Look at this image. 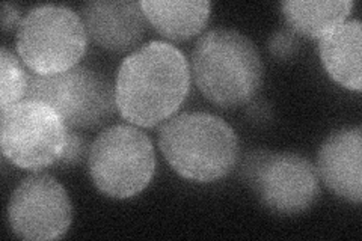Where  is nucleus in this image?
<instances>
[{"mask_svg":"<svg viewBox=\"0 0 362 241\" xmlns=\"http://www.w3.org/2000/svg\"><path fill=\"white\" fill-rule=\"evenodd\" d=\"M317 174L334 194L347 202L362 201V130L339 129L322 143Z\"/></svg>","mask_w":362,"mask_h":241,"instance_id":"nucleus-11","label":"nucleus"},{"mask_svg":"<svg viewBox=\"0 0 362 241\" xmlns=\"http://www.w3.org/2000/svg\"><path fill=\"white\" fill-rule=\"evenodd\" d=\"M2 29L4 32H9V30H14L16 28L18 29L20 23L23 20L21 16V11L17 5L14 4H2Z\"/></svg>","mask_w":362,"mask_h":241,"instance_id":"nucleus-18","label":"nucleus"},{"mask_svg":"<svg viewBox=\"0 0 362 241\" xmlns=\"http://www.w3.org/2000/svg\"><path fill=\"white\" fill-rule=\"evenodd\" d=\"M150 25L171 41L194 38L207 26L211 4L207 0H142Z\"/></svg>","mask_w":362,"mask_h":241,"instance_id":"nucleus-13","label":"nucleus"},{"mask_svg":"<svg viewBox=\"0 0 362 241\" xmlns=\"http://www.w3.org/2000/svg\"><path fill=\"white\" fill-rule=\"evenodd\" d=\"M158 148L180 177L213 182L239 162V139L230 124L206 112H183L158 130Z\"/></svg>","mask_w":362,"mask_h":241,"instance_id":"nucleus-3","label":"nucleus"},{"mask_svg":"<svg viewBox=\"0 0 362 241\" xmlns=\"http://www.w3.org/2000/svg\"><path fill=\"white\" fill-rule=\"evenodd\" d=\"M6 216L11 231L18 238L50 241L68 233L73 205L58 180L49 174H33L11 194Z\"/></svg>","mask_w":362,"mask_h":241,"instance_id":"nucleus-9","label":"nucleus"},{"mask_svg":"<svg viewBox=\"0 0 362 241\" xmlns=\"http://www.w3.org/2000/svg\"><path fill=\"white\" fill-rule=\"evenodd\" d=\"M66 139V124L47 102L23 100L2 109V153L21 169L41 170L61 162Z\"/></svg>","mask_w":362,"mask_h":241,"instance_id":"nucleus-7","label":"nucleus"},{"mask_svg":"<svg viewBox=\"0 0 362 241\" xmlns=\"http://www.w3.org/2000/svg\"><path fill=\"white\" fill-rule=\"evenodd\" d=\"M195 85L213 105L234 109L262 88L263 62L257 45L233 29H213L195 44L190 57Z\"/></svg>","mask_w":362,"mask_h":241,"instance_id":"nucleus-2","label":"nucleus"},{"mask_svg":"<svg viewBox=\"0 0 362 241\" xmlns=\"http://www.w3.org/2000/svg\"><path fill=\"white\" fill-rule=\"evenodd\" d=\"M81 14L64 5L29 9L17 29V53L30 73L54 76L78 65L88 47Z\"/></svg>","mask_w":362,"mask_h":241,"instance_id":"nucleus-4","label":"nucleus"},{"mask_svg":"<svg viewBox=\"0 0 362 241\" xmlns=\"http://www.w3.org/2000/svg\"><path fill=\"white\" fill-rule=\"evenodd\" d=\"M26 100L47 102L71 130L103 127L118 110L115 85L83 65L54 76L30 73Z\"/></svg>","mask_w":362,"mask_h":241,"instance_id":"nucleus-6","label":"nucleus"},{"mask_svg":"<svg viewBox=\"0 0 362 241\" xmlns=\"http://www.w3.org/2000/svg\"><path fill=\"white\" fill-rule=\"evenodd\" d=\"M352 0H287L281 4L282 14L294 33L320 40L331 32L352 13Z\"/></svg>","mask_w":362,"mask_h":241,"instance_id":"nucleus-14","label":"nucleus"},{"mask_svg":"<svg viewBox=\"0 0 362 241\" xmlns=\"http://www.w3.org/2000/svg\"><path fill=\"white\" fill-rule=\"evenodd\" d=\"M88 169L94 186L106 196L133 198L145 190L154 177V145L134 125H112L90 143Z\"/></svg>","mask_w":362,"mask_h":241,"instance_id":"nucleus-5","label":"nucleus"},{"mask_svg":"<svg viewBox=\"0 0 362 241\" xmlns=\"http://www.w3.org/2000/svg\"><path fill=\"white\" fill-rule=\"evenodd\" d=\"M86 153H89V149L86 151V143L83 141V137L78 133L73 131L71 129H68L66 146H65V151H64V155H62L59 163L76 165L81 162Z\"/></svg>","mask_w":362,"mask_h":241,"instance_id":"nucleus-17","label":"nucleus"},{"mask_svg":"<svg viewBox=\"0 0 362 241\" xmlns=\"http://www.w3.org/2000/svg\"><path fill=\"white\" fill-rule=\"evenodd\" d=\"M88 37L101 49L113 53L132 52L142 41L146 20L141 2L93 0L81 8Z\"/></svg>","mask_w":362,"mask_h":241,"instance_id":"nucleus-10","label":"nucleus"},{"mask_svg":"<svg viewBox=\"0 0 362 241\" xmlns=\"http://www.w3.org/2000/svg\"><path fill=\"white\" fill-rule=\"evenodd\" d=\"M362 25L358 18L346 20L320 38V59L335 83L350 90H361Z\"/></svg>","mask_w":362,"mask_h":241,"instance_id":"nucleus-12","label":"nucleus"},{"mask_svg":"<svg viewBox=\"0 0 362 241\" xmlns=\"http://www.w3.org/2000/svg\"><path fill=\"white\" fill-rule=\"evenodd\" d=\"M0 71H2L0 109H6L26 100L30 73L23 68L20 57L8 47H2L0 50Z\"/></svg>","mask_w":362,"mask_h":241,"instance_id":"nucleus-15","label":"nucleus"},{"mask_svg":"<svg viewBox=\"0 0 362 241\" xmlns=\"http://www.w3.org/2000/svg\"><path fill=\"white\" fill-rule=\"evenodd\" d=\"M190 89V65L175 45L151 41L132 52L118 68L117 107L138 127H156L183 105Z\"/></svg>","mask_w":362,"mask_h":241,"instance_id":"nucleus-1","label":"nucleus"},{"mask_svg":"<svg viewBox=\"0 0 362 241\" xmlns=\"http://www.w3.org/2000/svg\"><path fill=\"white\" fill-rule=\"evenodd\" d=\"M245 178L269 210L299 214L320 194V178L307 157L294 153L258 151L247 157Z\"/></svg>","mask_w":362,"mask_h":241,"instance_id":"nucleus-8","label":"nucleus"},{"mask_svg":"<svg viewBox=\"0 0 362 241\" xmlns=\"http://www.w3.org/2000/svg\"><path fill=\"white\" fill-rule=\"evenodd\" d=\"M269 50L276 59H291L299 50V40L296 33L287 29L275 32L269 41Z\"/></svg>","mask_w":362,"mask_h":241,"instance_id":"nucleus-16","label":"nucleus"}]
</instances>
